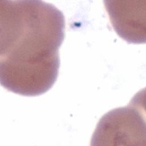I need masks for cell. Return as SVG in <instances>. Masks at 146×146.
Here are the masks:
<instances>
[{
    "label": "cell",
    "instance_id": "6da1fadb",
    "mask_svg": "<svg viewBox=\"0 0 146 146\" xmlns=\"http://www.w3.org/2000/svg\"><path fill=\"white\" fill-rule=\"evenodd\" d=\"M65 36L63 13L38 0L0 1V82L7 90L36 96L52 88Z\"/></svg>",
    "mask_w": 146,
    "mask_h": 146
},
{
    "label": "cell",
    "instance_id": "3957f363",
    "mask_svg": "<svg viewBox=\"0 0 146 146\" xmlns=\"http://www.w3.org/2000/svg\"><path fill=\"white\" fill-rule=\"evenodd\" d=\"M116 34L129 43H145V1H104Z\"/></svg>",
    "mask_w": 146,
    "mask_h": 146
},
{
    "label": "cell",
    "instance_id": "7a4b0ae2",
    "mask_svg": "<svg viewBox=\"0 0 146 146\" xmlns=\"http://www.w3.org/2000/svg\"><path fill=\"white\" fill-rule=\"evenodd\" d=\"M145 111L141 107V93L129 104L113 109L100 119L94 131L92 145H137L145 141Z\"/></svg>",
    "mask_w": 146,
    "mask_h": 146
}]
</instances>
